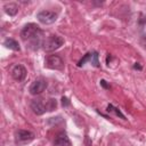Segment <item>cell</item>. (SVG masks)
<instances>
[{"mask_svg": "<svg viewBox=\"0 0 146 146\" xmlns=\"http://www.w3.org/2000/svg\"><path fill=\"white\" fill-rule=\"evenodd\" d=\"M42 35H43V31L34 23L26 24L21 31L22 39L24 41L30 42L31 46H34V49H36L39 46L43 44Z\"/></svg>", "mask_w": 146, "mask_h": 146, "instance_id": "6da1fadb", "label": "cell"}, {"mask_svg": "<svg viewBox=\"0 0 146 146\" xmlns=\"http://www.w3.org/2000/svg\"><path fill=\"white\" fill-rule=\"evenodd\" d=\"M64 43V39L59 35H50L43 41V49L46 51H54L62 47Z\"/></svg>", "mask_w": 146, "mask_h": 146, "instance_id": "7a4b0ae2", "label": "cell"}, {"mask_svg": "<svg viewBox=\"0 0 146 146\" xmlns=\"http://www.w3.org/2000/svg\"><path fill=\"white\" fill-rule=\"evenodd\" d=\"M36 18L40 23L48 25V24H52L56 22L57 14L55 11H50V10H41L36 14Z\"/></svg>", "mask_w": 146, "mask_h": 146, "instance_id": "3957f363", "label": "cell"}, {"mask_svg": "<svg viewBox=\"0 0 146 146\" xmlns=\"http://www.w3.org/2000/svg\"><path fill=\"white\" fill-rule=\"evenodd\" d=\"M44 65H46V67L51 68V70H63L64 62L58 55H50L46 58Z\"/></svg>", "mask_w": 146, "mask_h": 146, "instance_id": "277c9868", "label": "cell"}, {"mask_svg": "<svg viewBox=\"0 0 146 146\" xmlns=\"http://www.w3.org/2000/svg\"><path fill=\"white\" fill-rule=\"evenodd\" d=\"M47 86H48L47 81H46L44 79H42V78H39V79H36V80H34V81L32 82V84L30 86L29 91H30L31 95H35V96H36V95L42 94V92L46 90Z\"/></svg>", "mask_w": 146, "mask_h": 146, "instance_id": "5b68a950", "label": "cell"}, {"mask_svg": "<svg viewBox=\"0 0 146 146\" xmlns=\"http://www.w3.org/2000/svg\"><path fill=\"white\" fill-rule=\"evenodd\" d=\"M31 110L36 115H42L47 111V100L42 98H35L31 102Z\"/></svg>", "mask_w": 146, "mask_h": 146, "instance_id": "8992f818", "label": "cell"}, {"mask_svg": "<svg viewBox=\"0 0 146 146\" xmlns=\"http://www.w3.org/2000/svg\"><path fill=\"white\" fill-rule=\"evenodd\" d=\"M11 76H13L16 81H18V82L23 81V80L25 79V76H26V68H25L23 65H21V64L15 65V66L11 68Z\"/></svg>", "mask_w": 146, "mask_h": 146, "instance_id": "52a82bcc", "label": "cell"}, {"mask_svg": "<svg viewBox=\"0 0 146 146\" xmlns=\"http://www.w3.org/2000/svg\"><path fill=\"white\" fill-rule=\"evenodd\" d=\"M34 137L33 132L31 131H27V130H18L16 132V140L18 143H26V141H30L32 140Z\"/></svg>", "mask_w": 146, "mask_h": 146, "instance_id": "ba28073f", "label": "cell"}, {"mask_svg": "<svg viewBox=\"0 0 146 146\" xmlns=\"http://www.w3.org/2000/svg\"><path fill=\"white\" fill-rule=\"evenodd\" d=\"M71 145H72L71 140L65 132L58 133L54 140V146H71Z\"/></svg>", "mask_w": 146, "mask_h": 146, "instance_id": "9c48e42d", "label": "cell"}, {"mask_svg": "<svg viewBox=\"0 0 146 146\" xmlns=\"http://www.w3.org/2000/svg\"><path fill=\"white\" fill-rule=\"evenodd\" d=\"M3 9L9 16H15L18 11V5L15 3V2H7L3 6Z\"/></svg>", "mask_w": 146, "mask_h": 146, "instance_id": "30bf717a", "label": "cell"}, {"mask_svg": "<svg viewBox=\"0 0 146 146\" xmlns=\"http://www.w3.org/2000/svg\"><path fill=\"white\" fill-rule=\"evenodd\" d=\"M3 46L10 50H14V51H19V44L16 40L11 39V38H7L5 41H3Z\"/></svg>", "mask_w": 146, "mask_h": 146, "instance_id": "8fae6325", "label": "cell"}, {"mask_svg": "<svg viewBox=\"0 0 146 146\" xmlns=\"http://www.w3.org/2000/svg\"><path fill=\"white\" fill-rule=\"evenodd\" d=\"M91 56H92V52H87L80 60H79V63H78V66L79 67H81V66H83L87 62H89L90 63V60H91Z\"/></svg>", "mask_w": 146, "mask_h": 146, "instance_id": "7c38bea8", "label": "cell"}, {"mask_svg": "<svg viewBox=\"0 0 146 146\" xmlns=\"http://www.w3.org/2000/svg\"><path fill=\"white\" fill-rule=\"evenodd\" d=\"M107 112H113V113H115L117 116H120L121 119L125 120V116H124V115H123V114H122V113H121L116 107H114V106H113V105H111V104L107 106Z\"/></svg>", "mask_w": 146, "mask_h": 146, "instance_id": "4fadbf2b", "label": "cell"}, {"mask_svg": "<svg viewBox=\"0 0 146 146\" xmlns=\"http://www.w3.org/2000/svg\"><path fill=\"white\" fill-rule=\"evenodd\" d=\"M57 107V102L56 99H47V111H54Z\"/></svg>", "mask_w": 146, "mask_h": 146, "instance_id": "5bb4252c", "label": "cell"}, {"mask_svg": "<svg viewBox=\"0 0 146 146\" xmlns=\"http://www.w3.org/2000/svg\"><path fill=\"white\" fill-rule=\"evenodd\" d=\"M90 63L95 66V67H99V60H98V54L96 51H92V56H91V60Z\"/></svg>", "mask_w": 146, "mask_h": 146, "instance_id": "9a60e30c", "label": "cell"}, {"mask_svg": "<svg viewBox=\"0 0 146 146\" xmlns=\"http://www.w3.org/2000/svg\"><path fill=\"white\" fill-rule=\"evenodd\" d=\"M70 100H68V98L67 97H63L62 98V105H63V107H67V106H70Z\"/></svg>", "mask_w": 146, "mask_h": 146, "instance_id": "2e32d148", "label": "cell"}, {"mask_svg": "<svg viewBox=\"0 0 146 146\" xmlns=\"http://www.w3.org/2000/svg\"><path fill=\"white\" fill-rule=\"evenodd\" d=\"M100 84H102V86H103L104 88H107V89L110 88V86H108V84L106 83V81H105V80H102V81H100Z\"/></svg>", "mask_w": 146, "mask_h": 146, "instance_id": "e0dca14e", "label": "cell"}]
</instances>
